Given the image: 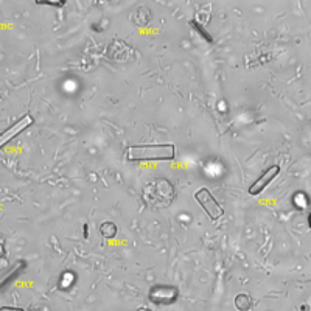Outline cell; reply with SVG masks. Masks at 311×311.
Returning a JSON list of instances; mask_svg holds the SVG:
<instances>
[{"instance_id": "cell-1", "label": "cell", "mask_w": 311, "mask_h": 311, "mask_svg": "<svg viewBox=\"0 0 311 311\" xmlns=\"http://www.w3.org/2000/svg\"><path fill=\"white\" fill-rule=\"evenodd\" d=\"M131 162H151V160H173L176 157V148L171 143H154V145H134L128 148L126 154Z\"/></svg>"}, {"instance_id": "cell-2", "label": "cell", "mask_w": 311, "mask_h": 311, "mask_svg": "<svg viewBox=\"0 0 311 311\" xmlns=\"http://www.w3.org/2000/svg\"><path fill=\"white\" fill-rule=\"evenodd\" d=\"M195 199H196V203L203 207L206 215L212 221H216L224 215V208L221 207V204L216 201L215 196L210 193L207 188H199V190L195 193Z\"/></svg>"}, {"instance_id": "cell-3", "label": "cell", "mask_w": 311, "mask_h": 311, "mask_svg": "<svg viewBox=\"0 0 311 311\" xmlns=\"http://www.w3.org/2000/svg\"><path fill=\"white\" fill-rule=\"evenodd\" d=\"M177 296L179 291L173 285H154L148 293L150 302L156 305H171L177 301Z\"/></svg>"}, {"instance_id": "cell-4", "label": "cell", "mask_w": 311, "mask_h": 311, "mask_svg": "<svg viewBox=\"0 0 311 311\" xmlns=\"http://www.w3.org/2000/svg\"><path fill=\"white\" fill-rule=\"evenodd\" d=\"M280 173V165H271L268 170H266L257 181H255L251 187H249V195L257 196L260 195L266 187H268L277 176Z\"/></svg>"}, {"instance_id": "cell-5", "label": "cell", "mask_w": 311, "mask_h": 311, "mask_svg": "<svg viewBox=\"0 0 311 311\" xmlns=\"http://www.w3.org/2000/svg\"><path fill=\"white\" fill-rule=\"evenodd\" d=\"M33 123H35V120H33V117L30 114H25L24 117H20L17 120V123H14L11 128H8L6 131H3L2 137H0V147H5L9 140L16 139L22 131L27 129L28 126H31Z\"/></svg>"}, {"instance_id": "cell-6", "label": "cell", "mask_w": 311, "mask_h": 311, "mask_svg": "<svg viewBox=\"0 0 311 311\" xmlns=\"http://www.w3.org/2000/svg\"><path fill=\"white\" fill-rule=\"evenodd\" d=\"M100 233H102L103 238L112 240L117 235V224L114 221H104V223L100 226Z\"/></svg>"}, {"instance_id": "cell-7", "label": "cell", "mask_w": 311, "mask_h": 311, "mask_svg": "<svg viewBox=\"0 0 311 311\" xmlns=\"http://www.w3.org/2000/svg\"><path fill=\"white\" fill-rule=\"evenodd\" d=\"M235 308L238 311H251L252 310V299H251V296L244 294V293L238 294L235 297Z\"/></svg>"}, {"instance_id": "cell-8", "label": "cell", "mask_w": 311, "mask_h": 311, "mask_svg": "<svg viewBox=\"0 0 311 311\" xmlns=\"http://www.w3.org/2000/svg\"><path fill=\"white\" fill-rule=\"evenodd\" d=\"M0 311H25L24 308H17V307H2Z\"/></svg>"}, {"instance_id": "cell-9", "label": "cell", "mask_w": 311, "mask_h": 311, "mask_svg": "<svg viewBox=\"0 0 311 311\" xmlns=\"http://www.w3.org/2000/svg\"><path fill=\"white\" fill-rule=\"evenodd\" d=\"M38 5H50V6H64L65 3L64 2H59V3H53V2H36Z\"/></svg>"}, {"instance_id": "cell-10", "label": "cell", "mask_w": 311, "mask_h": 311, "mask_svg": "<svg viewBox=\"0 0 311 311\" xmlns=\"http://www.w3.org/2000/svg\"><path fill=\"white\" fill-rule=\"evenodd\" d=\"M137 311H153V310H150V308H147V307H142V308H139Z\"/></svg>"}, {"instance_id": "cell-11", "label": "cell", "mask_w": 311, "mask_h": 311, "mask_svg": "<svg viewBox=\"0 0 311 311\" xmlns=\"http://www.w3.org/2000/svg\"><path fill=\"white\" fill-rule=\"evenodd\" d=\"M308 223H310V227H311V213H310V218H308Z\"/></svg>"}]
</instances>
